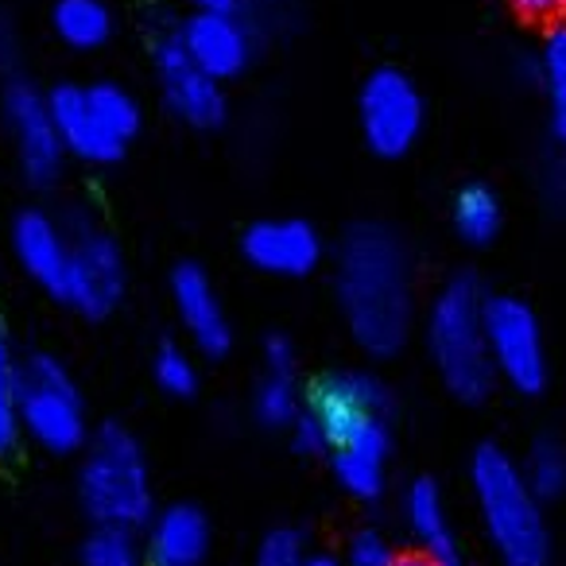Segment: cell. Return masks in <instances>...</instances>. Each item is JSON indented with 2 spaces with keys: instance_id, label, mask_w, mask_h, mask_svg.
I'll return each mask as SVG.
<instances>
[{
  "instance_id": "cell-8",
  "label": "cell",
  "mask_w": 566,
  "mask_h": 566,
  "mask_svg": "<svg viewBox=\"0 0 566 566\" xmlns=\"http://www.w3.org/2000/svg\"><path fill=\"white\" fill-rule=\"evenodd\" d=\"M361 133L369 148L396 159L423 133V97L400 71H377L361 90Z\"/></svg>"
},
{
  "instance_id": "cell-21",
  "label": "cell",
  "mask_w": 566,
  "mask_h": 566,
  "mask_svg": "<svg viewBox=\"0 0 566 566\" xmlns=\"http://www.w3.org/2000/svg\"><path fill=\"white\" fill-rule=\"evenodd\" d=\"M501 221H504L501 198H496L489 187H481V182L465 187L462 195L454 198V229L462 241L489 244L496 233H501Z\"/></svg>"
},
{
  "instance_id": "cell-1",
  "label": "cell",
  "mask_w": 566,
  "mask_h": 566,
  "mask_svg": "<svg viewBox=\"0 0 566 566\" xmlns=\"http://www.w3.org/2000/svg\"><path fill=\"white\" fill-rule=\"evenodd\" d=\"M338 303L349 334L373 357H392L408 346L416 318V283L403 241L385 226H357L342 241Z\"/></svg>"
},
{
  "instance_id": "cell-22",
  "label": "cell",
  "mask_w": 566,
  "mask_h": 566,
  "mask_svg": "<svg viewBox=\"0 0 566 566\" xmlns=\"http://www.w3.org/2000/svg\"><path fill=\"white\" fill-rule=\"evenodd\" d=\"M539 78H543V90H547L551 128H555V136L566 144V28H555V32L543 40Z\"/></svg>"
},
{
  "instance_id": "cell-16",
  "label": "cell",
  "mask_w": 566,
  "mask_h": 566,
  "mask_svg": "<svg viewBox=\"0 0 566 566\" xmlns=\"http://www.w3.org/2000/svg\"><path fill=\"white\" fill-rule=\"evenodd\" d=\"M171 295H175V311H179L182 326H187V334L195 338V346L213 357L226 354L229 318H226V307H221L218 292H213L210 275L195 264L179 268L171 280Z\"/></svg>"
},
{
  "instance_id": "cell-33",
  "label": "cell",
  "mask_w": 566,
  "mask_h": 566,
  "mask_svg": "<svg viewBox=\"0 0 566 566\" xmlns=\"http://www.w3.org/2000/svg\"><path fill=\"white\" fill-rule=\"evenodd\" d=\"M543 195H547V202L566 206V164L547 167V175H543Z\"/></svg>"
},
{
  "instance_id": "cell-30",
  "label": "cell",
  "mask_w": 566,
  "mask_h": 566,
  "mask_svg": "<svg viewBox=\"0 0 566 566\" xmlns=\"http://www.w3.org/2000/svg\"><path fill=\"white\" fill-rule=\"evenodd\" d=\"M264 361L268 373H280V377H292V365H295V349L287 338H268L264 346Z\"/></svg>"
},
{
  "instance_id": "cell-2",
  "label": "cell",
  "mask_w": 566,
  "mask_h": 566,
  "mask_svg": "<svg viewBox=\"0 0 566 566\" xmlns=\"http://www.w3.org/2000/svg\"><path fill=\"white\" fill-rule=\"evenodd\" d=\"M307 411L323 423L338 481L354 496L373 501L385 489L388 392L365 373H338L318 380Z\"/></svg>"
},
{
  "instance_id": "cell-29",
  "label": "cell",
  "mask_w": 566,
  "mask_h": 566,
  "mask_svg": "<svg viewBox=\"0 0 566 566\" xmlns=\"http://www.w3.org/2000/svg\"><path fill=\"white\" fill-rule=\"evenodd\" d=\"M396 563V551L388 547L380 535L365 532L354 539V547H349V563L346 566H392Z\"/></svg>"
},
{
  "instance_id": "cell-13",
  "label": "cell",
  "mask_w": 566,
  "mask_h": 566,
  "mask_svg": "<svg viewBox=\"0 0 566 566\" xmlns=\"http://www.w3.org/2000/svg\"><path fill=\"white\" fill-rule=\"evenodd\" d=\"M244 256L268 275H307L323 260V241L300 218L256 221L244 233Z\"/></svg>"
},
{
  "instance_id": "cell-19",
  "label": "cell",
  "mask_w": 566,
  "mask_h": 566,
  "mask_svg": "<svg viewBox=\"0 0 566 566\" xmlns=\"http://www.w3.org/2000/svg\"><path fill=\"white\" fill-rule=\"evenodd\" d=\"M55 28L63 35V43H71L74 51H94L109 40L113 20L102 0H59Z\"/></svg>"
},
{
  "instance_id": "cell-5",
  "label": "cell",
  "mask_w": 566,
  "mask_h": 566,
  "mask_svg": "<svg viewBox=\"0 0 566 566\" xmlns=\"http://www.w3.org/2000/svg\"><path fill=\"white\" fill-rule=\"evenodd\" d=\"M78 493L97 524L140 527L151 516V478L136 439L120 427H105L82 462Z\"/></svg>"
},
{
  "instance_id": "cell-12",
  "label": "cell",
  "mask_w": 566,
  "mask_h": 566,
  "mask_svg": "<svg viewBox=\"0 0 566 566\" xmlns=\"http://www.w3.org/2000/svg\"><path fill=\"white\" fill-rule=\"evenodd\" d=\"M12 249L24 272L55 300L66 295V275H71V229L43 210H28L12 226Z\"/></svg>"
},
{
  "instance_id": "cell-26",
  "label": "cell",
  "mask_w": 566,
  "mask_h": 566,
  "mask_svg": "<svg viewBox=\"0 0 566 566\" xmlns=\"http://www.w3.org/2000/svg\"><path fill=\"white\" fill-rule=\"evenodd\" d=\"M20 419H17V357H12L9 331L0 323V454L17 442Z\"/></svg>"
},
{
  "instance_id": "cell-4",
  "label": "cell",
  "mask_w": 566,
  "mask_h": 566,
  "mask_svg": "<svg viewBox=\"0 0 566 566\" xmlns=\"http://www.w3.org/2000/svg\"><path fill=\"white\" fill-rule=\"evenodd\" d=\"M427 349L442 385L465 403H481L496 385L485 338V295L470 275H458L434 295L427 315Z\"/></svg>"
},
{
  "instance_id": "cell-34",
  "label": "cell",
  "mask_w": 566,
  "mask_h": 566,
  "mask_svg": "<svg viewBox=\"0 0 566 566\" xmlns=\"http://www.w3.org/2000/svg\"><path fill=\"white\" fill-rule=\"evenodd\" d=\"M392 566H439L431 555H423V551H416V555H396Z\"/></svg>"
},
{
  "instance_id": "cell-20",
  "label": "cell",
  "mask_w": 566,
  "mask_h": 566,
  "mask_svg": "<svg viewBox=\"0 0 566 566\" xmlns=\"http://www.w3.org/2000/svg\"><path fill=\"white\" fill-rule=\"evenodd\" d=\"M520 470H524V481L532 485V493L539 496L543 504L563 501L566 496V442H558L555 434L535 439L527 458L520 462Z\"/></svg>"
},
{
  "instance_id": "cell-36",
  "label": "cell",
  "mask_w": 566,
  "mask_h": 566,
  "mask_svg": "<svg viewBox=\"0 0 566 566\" xmlns=\"http://www.w3.org/2000/svg\"><path fill=\"white\" fill-rule=\"evenodd\" d=\"M303 566H346V563H338L331 555H315V558H303Z\"/></svg>"
},
{
  "instance_id": "cell-18",
  "label": "cell",
  "mask_w": 566,
  "mask_h": 566,
  "mask_svg": "<svg viewBox=\"0 0 566 566\" xmlns=\"http://www.w3.org/2000/svg\"><path fill=\"white\" fill-rule=\"evenodd\" d=\"M403 512H408V527L423 555H431L439 566H465L454 524H450L447 501H442V489L434 485V481H416V485L408 489Z\"/></svg>"
},
{
  "instance_id": "cell-35",
  "label": "cell",
  "mask_w": 566,
  "mask_h": 566,
  "mask_svg": "<svg viewBox=\"0 0 566 566\" xmlns=\"http://www.w3.org/2000/svg\"><path fill=\"white\" fill-rule=\"evenodd\" d=\"M195 4H202V9H210V12H229V9H233V0H195Z\"/></svg>"
},
{
  "instance_id": "cell-27",
  "label": "cell",
  "mask_w": 566,
  "mask_h": 566,
  "mask_svg": "<svg viewBox=\"0 0 566 566\" xmlns=\"http://www.w3.org/2000/svg\"><path fill=\"white\" fill-rule=\"evenodd\" d=\"M156 380L167 388L171 396H187L195 392L198 385V369H195V357L179 346H164L156 354Z\"/></svg>"
},
{
  "instance_id": "cell-28",
  "label": "cell",
  "mask_w": 566,
  "mask_h": 566,
  "mask_svg": "<svg viewBox=\"0 0 566 566\" xmlns=\"http://www.w3.org/2000/svg\"><path fill=\"white\" fill-rule=\"evenodd\" d=\"M256 566H303V543L295 532H272L260 547Z\"/></svg>"
},
{
  "instance_id": "cell-3",
  "label": "cell",
  "mask_w": 566,
  "mask_h": 566,
  "mask_svg": "<svg viewBox=\"0 0 566 566\" xmlns=\"http://www.w3.org/2000/svg\"><path fill=\"white\" fill-rule=\"evenodd\" d=\"M470 485L489 547L504 566H551L555 539L543 501L524 481L520 462L501 447H481L470 462Z\"/></svg>"
},
{
  "instance_id": "cell-14",
  "label": "cell",
  "mask_w": 566,
  "mask_h": 566,
  "mask_svg": "<svg viewBox=\"0 0 566 566\" xmlns=\"http://www.w3.org/2000/svg\"><path fill=\"white\" fill-rule=\"evenodd\" d=\"M179 40H182V48L190 51V59L218 82L241 74V66L249 63V51H252L249 24L237 20L233 12L202 9L187 28H182Z\"/></svg>"
},
{
  "instance_id": "cell-10",
  "label": "cell",
  "mask_w": 566,
  "mask_h": 566,
  "mask_svg": "<svg viewBox=\"0 0 566 566\" xmlns=\"http://www.w3.org/2000/svg\"><path fill=\"white\" fill-rule=\"evenodd\" d=\"M4 113H9V128L12 140H17L24 175L32 182H51L59 175V167H63L66 148L55 128V117H51L48 97H40L32 86H12Z\"/></svg>"
},
{
  "instance_id": "cell-9",
  "label": "cell",
  "mask_w": 566,
  "mask_h": 566,
  "mask_svg": "<svg viewBox=\"0 0 566 566\" xmlns=\"http://www.w3.org/2000/svg\"><path fill=\"white\" fill-rule=\"evenodd\" d=\"M71 229V275H66L63 303L78 307L82 315L102 318L125 295V264L117 244L94 226H66Z\"/></svg>"
},
{
  "instance_id": "cell-32",
  "label": "cell",
  "mask_w": 566,
  "mask_h": 566,
  "mask_svg": "<svg viewBox=\"0 0 566 566\" xmlns=\"http://www.w3.org/2000/svg\"><path fill=\"white\" fill-rule=\"evenodd\" d=\"M509 4L527 20H551L566 9V0H509Z\"/></svg>"
},
{
  "instance_id": "cell-17",
  "label": "cell",
  "mask_w": 566,
  "mask_h": 566,
  "mask_svg": "<svg viewBox=\"0 0 566 566\" xmlns=\"http://www.w3.org/2000/svg\"><path fill=\"white\" fill-rule=\"evenodd\" d=\"M210 551V524L190 504L159 512L148 532V558L151 566H202Z\"/></svg>"
},
{
  "instance_id": "cell-24",
  "label": "cell",
  "mask_w": 566,
  "mask_h": 566,
  "mask_svg": "<svg viewBox=\"0 0 566 566\" xmlns=\"http://www.w3.org/2000/svg\"><path fill=\"white\" fill-rule=\"evenodd\" d=\"M136 543L128 527L97 524V532L82 547V566H136Z\"/></svg>"
},
{
  "instance_id": "cell-15",
  "label": "cell",
  "mask_w": 566,
  "mask_h": 566,
  "mask_svg": "<svg viewBox=\"0 0 566 566\" xmlns=\"http://www.w3.org/2000/svg\"><path fill=\"white\" fill-rule=\"evenodd\" d=\"M51 117H55V128L63 136V148L74 151L86 164H113L125 151V140L109 133L102 125V117L90 105V94L82 86H59L55 94L48 97Z\"/></svg>"
},
{
  "instance_id": "cell-6",
  "label": "cell",
  "mask_w": 566,
  "mask_h": 566,
  "mask_svg": "<svg viewBox=\"0 0 566 566\" xmlns=\"http://www.w3.org/2000/svg\"><path fill=\"white\" fill-rule=\"evenodd\" d=\"M17 419L43 450L71 454L86 442V408L71 373L55 357H28L17 365Z\"/></svg>"
},
{
  "instance_id": "cell-7",
  "label": "cell",
  "mask_w": 566,
  "mask_h": 566,
  "mask_svg": "<svg viewBox=\"0 0 566 566\" xmlns=\"http://www.w3.org/2000/svg\"><path fill=\"white\" fill-rule=\"evenodd\" d=\"M485 338L496 377L520 396H535L547 388V346L543 326L524 300L493 295L485 300Z\"/></svg>"
},
{
  "instance_id": "cell-25",
  "label": "cell",
  "mask_w": 566,
  "mask_h": 566,
  "mask_svg": "<svg viewBox=\"0 0 566 566\" xmlns=\"http://www.w3.org/2000/svg\"><path fill=\"white\" fill-rule=\"evenodd\" d=\"M256 416L268 427H283L300 419V392H295L292 377H280V373H268L264 385L256 388Z\"/></svg>"
},
{
  "instance_id": "cell-31",
  "label": "cell",
  "mask_w": 566,
  "mask_h": 566,
  "mask_svg": "<svg viewBox=\"0 0 566 566\" xmlns=\"http://www.w3.org/2000/svg\"><path fill=\"white\" fill-rule=\"evenodd\" d=\"M295 439H300V447L303 450H311V454H315V450H326L331 447V442H326V431H323V423H318L315 416H300L295 419Z\"/></svg>"
},
{
  "instance_id": "cell-23",
  "label": "cell",
  "mask_w": 566,
  "mask_h": 566,
  "mask_svg": "<svg viewBox=\"0 0 566 566\" xmlns=\"http://www.w3.org/2000/svg\"><path fill=\"white\" fill-rule=\"evenodd\" d=\"M86 94H90L94 113L102 117V125L109 128L117 140H125V144L133 140L136 128H140V105H136V97L128 94L125 86H117V82H97Z\"/></svg>"
},
{
  "instance_id": "cell-11",
  "label": "cell",
  "mask_w": 566,
  "mask_h": 566,
  "mask_svg": "<svg viewBox=\"0 0 566 566\" xmlns=\"http://www.w3.org/2000/svg\"><path fill=\"white\" fill-rule=\"evenodd\" d=\"M156 63H159V82H164V94L171 102V109L182 120L198 128H213L226 113V97H221L218 78L202 71V66L190 59V51L182 48L179 35H167L156 48Z\"/></svg>"
}]
</instances>
